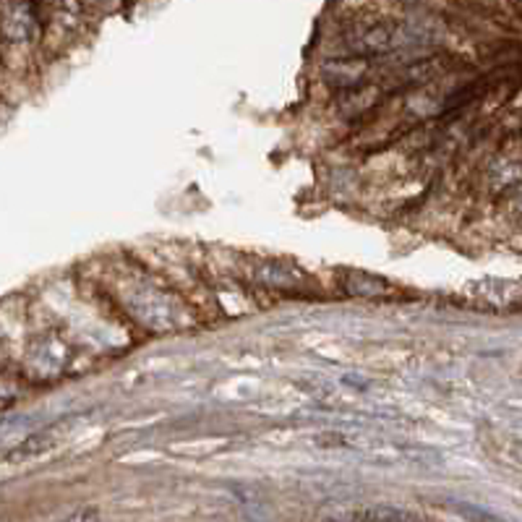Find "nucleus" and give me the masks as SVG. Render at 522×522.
<instances>
[{"label":"nucleus","mask_w":522,"mask_h":522,"mask_svg":"<svg viewBox=\"0 0 522 522\" xmlns=\"http://www.w3.org/2000/svg\"><path fill=\"white\" fill-rule=\"evenodd\" d=\"M58 439H61V425H50V428H42V431H37V434H32L29 439H24V442L18 444L16 449L11 452L8 460H32V457H39V454H44V452H50L58 444Z\"/></svg>","instance_id":"7ed1b4c3"},{"label":"nucleus","mask_w":522,"mask_h":522,"mask_svg":"<svg viewBox=\"0 0 522 522\" xmlns=\"http://www.w3.org/2000/svg\"><path fill=\"white\" fill-rule=\"evenodd\" d=\"M379 87L376 84H355V87L340 89V97H337V113L345 118V120H358V118L368 116L373 107L379 105Z\"/></svg>","instance_id":"f257e3e1"},{"label":"nucleus","mask_w":522,"mask_h":522,"mask_svg":"<svg viewBox=\"0 0 522 522\" xmlns=\"http://www.w3.org/2000/svg\"><path fill=\"white\" fill-rule=\"evenodd\" d=\"M345 290L353 295H381L390 290V282L376 275L353 269V272H345Z\"/></svg>","instance_id":"20e7f679"},{"label":"nucleus","mask_w":522,"mask_h":522,"mask_svg":"<svg viewBox=\"0 0 522 522\" xmlns=\"http://www.w3.org/2000/svg\"><path fill=\"white\" fill-rule=\"evenodd\" d=\"M66 522H99V509L97 507H84L79 512H73Z\"/></svg>","instance_id":"39448f33"},{"label":"nucleus","mask_w":522,"mask_h":522,"mask_svg":"<svg viewBox=\"0 0 522 522\" xmlns=\"http://www.w3.org/2000/svg\"><path fill=\"white\" fill-rule=\"evenodd\" d=\"M371 71V61L366 55H353V58H337V61H329V66L324 68V76L332 87L337 89H347L355 87L366 81Z\"/></svg>","instance_id":"f03ea898"}]
</instances>
